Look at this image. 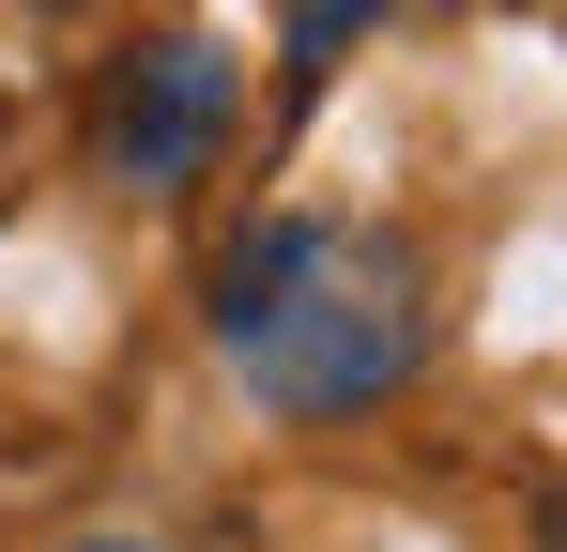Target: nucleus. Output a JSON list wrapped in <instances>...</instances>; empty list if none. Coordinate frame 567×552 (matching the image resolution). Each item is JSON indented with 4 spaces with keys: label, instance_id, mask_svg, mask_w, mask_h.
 Segmentation results:
<instances>
[{
    "label": "nucleus",
    "instance_id": "3",
    "mask_svg": "<svg viewBox=\"0 0 567 552\" xmlns=\"http://www.w3.org/2000/svg\"><path fill=\"white\" fill-rule=\"evenodd\" d=\"M353 31H369V0H291V78H322Z\"/></svg>",
    "mask_w": 567,
    "mask_h": 552
},
{
    "label": "nucleus",
    "instance_id": "2",
    "mask_svg": "<svg viewBox=\"0 0 567 552\" xmlns=\"http://www.w3.org/2000/svg\"><path fill=\"white\" fill-rule=\"evenodd\" d=\"M215 139H230V47H215V31L138 47L123 92H107V170H123V184H199Z\"/></svg>",
    "mask_w": 567,
    "mask_h": 552
},
{
    "label": "nucleus",
    "instance_id": "5",
    "mask_svg": "<svg viewBox=\"0 0 567 552\" xmlns=\"http://www.w3.org/2000/svg\"><path fill=\"white\" fill-rule=\"evenodd\" d=\"M553 538H567V507H553Z\"/></svg>",
    "mask_w": 567,
    "mask_h": 552
},
{
    "label": "nucleus",
    "instance_id": "4",
    "mask_svg": "<svg viewBox=\"0 0 567 552\" xmlns=\"http://www.w3.org/2000/svg\"><path fill=\"white\" fill-rule=\"evenodd\" d=\"M78 552H138V538H78Z\"/></svg>",
    "mask_w": 567,
    "mask_h": 552
},
{
    "label": "nucleus",
    "instance_id": "1",
    "mask_svg": "<svg viewBox=\"0 0 567 552\" xmlns=\"http://www.w3.org/2000/svg\"><path fill=\"white\" fill-rule=\"evenodd\" d=\"M215 354L261 415H369L430 354V292L414 246H383L353 215H261L215 262Z\"/></svg>",
    "mask_w": 567,
    "mask_h": 552
}]
</instances>
